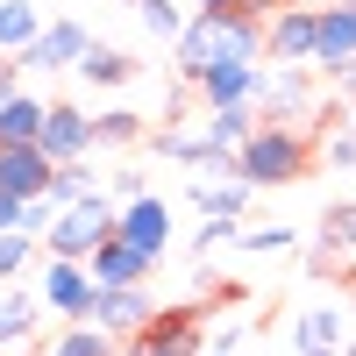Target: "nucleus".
Instances as JSON below:
<instances>
[{
	"label": "nucleus",
	"mask_w": 356,
	"mask_h": 356,
	"mask_svg": "<svg viewBox=\"0 0 356 356\" xmlns=\"http://www.w3.org/2000/svg\"><path fill=\"white\" fill-rule=\"evenodd\" d=\"M349 314H356V300H349Z\"/></svg>",
	"instance_id": "e433bc0d"
},
{
	"label": "nucleus",
	"mask_w": 356,
	"mask_h": 356,
	"mask_svg": "<svg viewBox=\"0 0 356 356\" xmlns=\"http://www.w3.org/2000/svg\"><path fill=\"white\" fill-rule=\"evenodd\" d=\"M321 221H328V228H321V243H328V250H356V207H328Z\"/></svg>",
	"instance_id": "bb28decb"
},
{
	"label": "nucleus",
	"mask_w": 356,
	"mask_h": 356,
	"mask_svg": "<svg viewBox=\"0 0 356 356\" xmlns=\"http://www.w3.org/2000/svg\"><path fill=\"white\" fill-rule=\"evenodd\" d=\"M72 72H79L86 86H129V79H136V57H129V50H107V43L93 36V50H86Z\"/></svg>",
	"instance_id": "f3484780"
},
{
	"label": "nucleus",
	"mask_w": 356,
	"mask_h": 356,
	"mask_svg": "<svg viewBox=\"0 0 356 356\" xmlns=\"http://www.w3.org/2000/svg\"><path fill=\"white\" fill-rule=\"evenodd\" d=\"M122 342L114 335H100L93 321H65V335H50V349H36V356H114Z\"/></svg>",
	"instance_id": "aec40b11"
},
{
	"label": "nucleus",
	"mask_w": 356,
	"mask_h": 356,
	"mask_svg": "<svg viewBox=\"0 0 356 356\" xmlns=\"http://www.w3.org/2000/svg\"><path fill=\"white\" fill-rule=\"evenodd\" d=\"M36 300L57 314V321H86V300H93V271L79 257H43L36 271Z\"/></svg>",
	"instance_id": "0eeeda50"
},
{
	"label": "nucleus",
	"mask_w": 356,
	"mask_h": 356,
	"mask_svg": "<svg viewBox=\"0 0 356 356\" xmlns=\"http://www.w3.org/2000/svg\"><path fill=\"white\" fill-rule=\"evenodd\" d=\"M114 235H122L129 250H143V257H164L171 250V200L164 193L122 200V207H114Z\"/></svg>",
	"instance_id": "423d86ee"
},
{
	"label": "nucleus",
	"mask_w": 356,
	"mask_h": 356,
	"mask_svg": "<svg viewBox=\"0 0 356 356\" xmlns=\"http://www.w3.org/2000/svg\"><path fill=\"white\" fill-rule=\"evenodd\" d=\"M193 86H200V100L207 107H257V65H207V72H193Z\"/></svg>",
	"instance_id": "ddd939ff"
},
{
	"label": "nucleus",
	"mask_w": 356,
	"mask_h": 356,
	"mask_svg": "<svg viewBox=\"0 0 356 356\" xmlns=\"http://www.w3.org/2000/svg\"><path fill=\"white\" fill-rule=\"evenodd\" d=\"M342 307H307L292 328V356H342Z\"/></svg>",
	"instance_id": "4468645a"
},
{
	"label": "nucleus",
	"mask_w": 356,
	"mask_h": 356,
	"mask_svg": "<svg viewBox=\"0 0 356 356\" xmlns=\"http://www.w3.org/2000/svg\"><path fill=\"white\" fill-rule=\"evenodd\" d=\"M200 356H235V349H200Z\"/></svg>",
	"instance_id": "f704fd0d"
},
{
	"label": "nucleus",
	"mask_w": 356,
	"mask_h": 356,
	"mask_svg": "<svg viewBox=\"0 0 356 356\" xmlns=\"http://www.w3.org/2000/svg\"><path fill=\"white\" fill-rule=\"evenodd\" d=\"M278 8H321V0H278Z\"/></svg>",
	"instance_id": "72a5a7b5"
},
{
	"label": "nucleus",
	"mask_w": 356,
	"mask_h": 356,
	"mask_svg": "<svg viewBox=\"0 0 356 356\" xmlns=\"http://www.w3.org/2000/svg\"><path fill=\"white\" fill-rule=\"evenodd\" d=\"M243 0H193V15H235Z\"/></svg>",
	"instance_id": "2f4dec72"
},
{
	"label": "nucleus",
	"mask_w": 356,
	"mask_h": 356,
	"mask_svg": "<svg viewBox=\"0 0 356 356\" xmlns=\"http://www.w3.org/2000/svg\"><path fill=\"white\" fill-rule=\"evenodd\" d=\"M86 50H93V29L72 22V15H57V22L36 29V43H29V50H15V65H22V72H72Z\"/></svg>",
	"instance_id": "39448f33"
},
{
	"label": "nucleus",
	"mask_w": 356,
	"mask_h": 356,
	"mask_svg": "<svg viewBox=\"0 0 356 356\" xmlns=\"http://www.w3.org/2000/svg\"><path fill=\"white\" fill-rule=\"evenodd\" d=\"M328 164H335V171H356V129L328 136Z\"/></svg>",
	"instance_id": "c85d7f7f"
},
{
	"label": "nucleus",
	"mask_w": 356,
	"mask_h": 356,
	"mask_svg": "<svg viewBox=\"0 0 356 356\" xmlns=\"http://www.w3.org/2000/svg\"><path fill=\"white\" fill-rule=\"evenodd\" d=\"M250 129H257V107H250V100H243V107H207V136H214L221 150H235Z\"/></svg>",
	"instance_id": "5701e85b"
},
{
	"label": "nucleus",
	"mask_w": 356,
	"mask_h": 356,
	"mask_svg": "<svg viewBox=\"0 0 356 356\" xmlns=\"http://www.w3.org/2000/svg\"><path fill=\"white\" fill-rule=\"evenodd\" d=\"M15 86H22V65H15V57H0V93H15Z\"/></svg>",
	"instance_id": "473e14b6"
},
{
	"label": "nucleus",
	"mask_w": 356,
	"mask_h": 356,
	"mask_svg": "<svg viewBox=\"0 0 356 356\" xmlns=\"http://www.w3.org/2000/svg\"><path fill=\"white\" fill-rule=\"evenodd\" d=\"M86 271H93V285H143V278L157 271V257H143V250L122 243V235H107V243H93Z\"/></svg>",
	"instance_id": "f8f14e48"
},
{
	"label": "nucleus",
	"mask_w": 356,
	"mask_h": 356,
	"mask_svg": "<svg viewBox=\"0 0 356 356\" xmlns=\"http://www.w3.org/2000/svg\"><path fill=\"white\" fill-rule=\"evenodd\" d=\"M307 171V129H285V122H257L243 143H235V178L250 193L264 186H292Z\"/></svg>",
	"instance_id": "f257e3e1"
},
{
	"label": "nucleus",
	"mask_w": 356,
	"mask_h": 356,
	"mask_svg": "<svg viewBox=\"0 0 356 356\" xmlns=\"http://www.w3.org/2000/svg\"><path fill=\"white\" fill-rule=\"evenodd\" d=\"M129 8H136V22L150 29L157 43H171L178 29H186V8H178V0H129Z\"/></svg>",
	"instance_id": "393cba45"
},
{
	"label": "nucleus",
	"mask_w": 356,
	"mask_h": 356,
	"mask_svg": "<svg viewBox=\"0 0 356 356\" xmlns=\"http://www.w3.org/2000/svg\"><path fill=\"white\" fill-rule=\"evenodd\" d=\"M86 193H100V171L79 157V164H57V171H50V193H43V200H50V207H72V200H86Z\"/></svg>",
	"instance_id": "4be33fe9"
},
{
	"label": "nucleus",
	"mask_w": 356,
	"mask_h": 356,
	"mask_svg": "<svg viewBox=\"0 0 356 356\" xmlns=\"http://www.w3.org/2000/svg\"><path fill=\"white\" fill-rule=\"evenodd\" d=\"M150 314H157L150 285H93V300H86V321H93L100 335H114V342L143 335V328H150Z\"/></svg>",
	"instance_id": "20e7f679"
},
{
	"label": "nucleus",
	"mask_w": 356,
	"mask_h": 356,
	"mask_svg": "<svg viewBox=\"0 0 356 356\" xmlns=\"http://www.w3.org/2000/svg\"><path fill=\"white\" fill-rule=\"evenodd\" d=\"M43 157L50 164H79V157H93V114L72 107V100H50L43 107Z\"/></svg>",
	"instance_id": "6e6552de"
},
{
	"label": "nucleus",
	"mask_w": 356,
	"mask_h": 356,
	"mask_svg": "<svg viewBox=\"0 0 356 356\" xmlns=\"http://www.w3.org/2000/svg\"><path fill=\"white\" fill-rule=\"evenodd\" d=\"M8 228H22V200H15V193H0V235H8Z\"/></svg>",
	"instance_id": "7c9ffc66"
},
{
	"label": "nucleus",
	"mask_w": 356,
	"mask_h": 356,
	"mask_svg": "<svg viewBox=\"0 0 356 356\" xmlns=\"http://www.w3.org/2000/svg\"><path fill=\"white\" fill-rule=\"evenodd\" d=\"M235 235H243L235 221H221V214H207V221H200V257H214V250H228Z\"/></svg>",
	"instance_id": "cd10ccee"
},
{
	"label": "nucleus",
	"mask_w": 356,
	"mask_h": 356,
	"mask_svg": "<svg viewBox=\"0 0 356 356\" xmlns=\"http://www.w3.org/2000/svg\"><path fill=\"white\" fill-rule=\"evenodd\" d=\"M235 243H243V250H257V257H278V250H292V243H300V228H250V235H235Z\"/></svg>",
	"instance_id": "a878e982"
},
{
	"label": "nucleus",
	"mask_w": 356,
	"mask_h": 356,
	"mask_svg": "<svg viewBox=\"0 0 356 356\" xmlns=\"http://www.w3.org/2000/svg\"><path fill=\"white\" fill-rule=\"evenodd\" d=\"M50 157H43V143H0V193H15V200H43L50 193Z\"/></svg>",
	"instance_id": "9b49d317"
},
{
	"label": "nucleus",
	"mask_w": 356,
	"mask_h": 356,
	"mask_svg": "<svg viewBox=\"0 0 356 356\" xmlns=\"http://www.w3.org/2000/svg\"><path fill=\"white\" fill-rule=\"evenodd\" d=\"M314 65L321 72L356 65V0H321L314 8Z\"/></svg>",
	"instance_id": "1a4fd4ad"
},
{
	"label": "nucleus",
	"mask_w": 356,
	"mask_h": 356,
	"mask_svg": "<svg viewBox=\"0 0 356 356\" xmlns=\"http://www.w3.org/2000/svg\"><path fill=\"white\" fill-rule=\"evenodd\" d=\"M114 235V200H107V186L100 193H86V200H72V207H57L50 214V228H43V257H93V243H107Z\"/></svg>",
	"instance_id": "f03ea898"
},
{
	"label": "nucleus",
	"mask_w": 356,
	"mask_h": 356,
	"mask_svg": "<svg viewBox=\"0 0 356 356\" xmlns=\"http://www.w3.org/2000/svg\"><path fill=\"white\" fill-rule=\"evenodd\" d=\"M342 356H356V335H349V342H342Z\"/></svg>",
	"instance_id": "c9c22d12"
},
{
	"label": "nucleus",
	"mask_w": 356,
	"mask_h": 356,
	"mask_svg": "<svg viewBox=\"0 0 356 356\" xmlns=\"http://www.w3.org/2000/svg\"><path fill=\"white\" fill-rule=\"evenodd\" d=\"M122 349L129 356H200L207 349V321H200V307H157L150 328L129 335Z\"/></svg>",
	"instance_id": "7ed1b4c3"
},
{
	"label": "nucleus",
	"mask_w": 356,
	"mask_h": 356,
	"mask_svg": "<svg viewBox=\"0 0 356 356\" xmlns=\"http://www.w3.org/2000/svg\"><path fill=\"white\" fill-rule=\"evenodd\" d=\"M43 107L50 100H36V93H0V143H36L43 136Z\"/></svg>",
	"instance_id": "dca6fc26"
},
{
	"label": "nucleus",
	"mask_w": 356,
	"mask_h": 356,
	"mask_svg": "<svg viewBox=\"0 0 356 356\" xmlns=\"http://www.w3.org/2000/svg\"><path fill=\"white\" fill-rule=\"evenodd\" d=\"M114 193L136 200V193H150V186H143V171H136V164H122V171H114Z\"/></svg>",
	"instance_id": "c756f323"
},
{
	"label": "nucleus",
	"mask_w": 356,
	"mask_h": 356,
	"mask_svg": "<svg viewBox=\"0 0 356 356\" xmlns=\"http://www.w3.org/2000/svg\"><path fill=\"white\" fill-rule=\"evenodd\" d=\"M36 257H43V243H36V235L8 228V235H0V285H15V278L29 271V264H36Z\"/></svg>",
	"instance_id": "b1692460"
},
{
	"label": "nucleus",
	"mask_w": 356,
	"mask_h": 356,
	"mask_svg": "<svg viewBox=\"0 0 356 356\" xmlns=\"http://www.w3.org/2000/svg\"><path fill=\"white\" fill-rule=\"evenodd\" d=\"M136 136H143V114L136 107H100L93 114V150H129Z\"/></svg>",
	"instance_id": "412c9836"
},
{
	"label": "nucleus",
	"mask_w": 356,
	"mask_h": 356,
	"mask_svg": "<svg viewBox=\"0 0 356 356\" xmlns=\"http://www.w3.org/2000/svg\"><path fill=\"white\" fill-rule=\"evenodd\" d=\"M36 29H43V15H36V0H0V57H15V50H29V43H36Z\"/></svg>",
	"instance_id": "6ab92c4d"
},
{
	"label": "nucleus",
	"mask_w": 356,
	"mask_h": 356,
	"mask_svg": "<svg viewBox=\"0 0 356 356\" xmlns=\"http://www.w3.org/2000/svg\"><path fill=\"white\" fill-rule=\"evenodd\" d=\"M193 207H200V214H221V221H243L250 186H243V178H200V186H193Z\"/></svg>",
	"instance_id": "a211bd4d"
},
{
	"label": "nucleus",
	"mask_w": 356,
	"mask_h": 356,
	"mask_svg": "<svg viewBox=\"0 0 356 356\" xmlns=\"http://www.w3.org/2000/svg\"><path fill=\"white\" fill-rule=\"evenodd\" d=\"M36 321H43V300H36V292L0 285V349H22L29 335H36Z\"/></svg>",
	"instance_id": "2eb2a0df"
},
{
	"label": "nucleus",
	"mask_w": 356,
	"mask_h": 356,
	"mask_svg": "<svg viewBox=\"0 0 356 356\" xmlns=\"http://www.w3.org/2000/svg\"><path fill=\"white\" fill-rule=\"evenodd\" d=\"M264 57L271 65H314V8H271L264 15Z\"/></svg>",
	"instance_id": "9d476101"
}]
</instances>
